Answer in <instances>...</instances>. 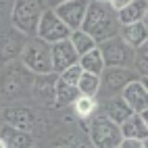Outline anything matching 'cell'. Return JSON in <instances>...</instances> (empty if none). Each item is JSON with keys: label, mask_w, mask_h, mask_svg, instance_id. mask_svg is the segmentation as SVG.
Here are the masks:
<instances>
[{"label": "cell", "mask_w": 148, "mask_h": 148, "mask_svg": "<svg viewBox=\"0 0 148 148\" xmlns=\"http://www.w3.org/2000/svg\"><path fill=\"white\" fill-rule=\"evenodd\" d=\"M82 29L94 38L96 44H100V42L108 40V38L119 36L121 25H119L117 13L106 2H94V0H90L86 17H84V23H82Z\"/></svg>", "instance_id": "1"}, {"label": "cell", "mask_w": 148, "mask_h": 148, "mask_svg": "<svg viewBox=\"0 0 148 148\" xmlns=\"http://www.w3.org/2000/svg\"><path fill=\"white\" fill-rule=\"evenodd\" d=\"M42 13L44 8L40 4V0H13L11 25L13 29L21 32L25 38H36Z\"/></svg>", "instance_id": "2"}, {"label": "cell", "mask_w": 148, "mask_h": 148, "mask_svg": "<svg viewBox=\"0 0 148 148\" xmlns=\"http://www.w3.org/2000/svg\"><path fill=\"white\" fill-rule=\"evenodd\" d=\"M123 140L119 125L113 123L104 113H96L88 121V142L92 148H119Z\"/></svg>", "instance_id": "3"}, {"label": "cell", "mask_w": 148, "mask_h": 148, "mask_svg": "<svg viewBox=\"0 0 148 148\" xmlns=\"http://www.w3.org/2000/svg\"><path fill=\"white\" fill-rule=\"evenodd\" d=\"M21 63L32 75H50L52 73V58H50V46L38 38H29L21 56Z\"/></svg>", "instance_id": "4"}, {"label": "cell", "mask_w": 148, "mask_h": 148, "mask_svg": "<svg viewBox=\"0 0 148 148\" xmlns=\"http://www.w3.org/2000/svg\"><path fill=\"white\" fill-rule=\"evenodd\" d=\"M34 77L27 69L19 63V65H11L4 69V73L0 75V92L6 98H21L32 90Z\"/></svg>", "instance_id": "5"}, {"label": "cell", "mask_w": 148, "mask_h": 148, "mask_svg": "<svg viewBox=\"0 0 148 148\" xmlns=\"http://www.w3.org/2000/svg\"><path fill=\"white\" fill-rule=\"evenodd\" d=\"M98 50H100V54H102L104 67H123V69H130L134 65L136 50L127 46L119 36L108 38V40L100 42V44H98Z\"/></svg>", "instance_id": "6"}, {"label": "cell", "mask_w": 148, "mask_h": 148, "mask_svg": "<svg viewBox=\"0 0 148 148\" xmlns=\"http://www.w3.org/2000/svg\"><path fill=\"white\" fill-rule=\"evenodd\" d=\"M69 36H71V29L58 19V15L52 8H44V13L40 17V23H38V34H36L38 40H42L48 46H52L56 42L69 40Z\"/></svg>", "instance_id": "7"}, {"label": "cell", "mask_w": 148, "mask_h": 148, "mask_svg": "<svg viewBox=\"0 0 148 148\" xmlns=\"http://www.w3.org/2000/svg\"><path fill=\"white\" fill-rule=\"evenodd\" d=\"M140 79L136 71L132 69H123V67H106L100 73V90H106L111 96H117L123 92V88L134 82Z\"/></svg>", "instance_id": "8"}, {"label": "cell", "mask_w": 148, "mask_h": 148, "mask_svg": "<svg viewBox=\"0 0 148 148\" xmlns=\"http://www.w3.org/2000/svg\"><path fill=\"white\" fill-rule=\"evenodd\" d=\"M88 4H90V0H67V2L54 6L52 11L58 15V19H61L71 32H75V29H82Z\"/></svg>", "instance_id": "9"}, {"label": "cell", "mask_w": 148, "mask_h": 148, "mask_svg": "<svg viewBox=\"0 0 148 148\" xmlns=\"http://www.w3.org/2000/svg\"><path fill=\"white\" fill-rule=\"evenodd\" d=\"M27 40L29 38H25L21 32H17L13 27L0 32V61H4V63L17 61V58L21 56Z\"/></svg>", "instance_id": "10"}, {"label": "cell", "mask_w": 148, "mask_h": 148, "mask_svg": "<svg viewBox=\"0 0 148 148\" xmlns=\"http://www.w3.org/2000/svg\"><path fill=\"white\" fill-rule=\"evenodd\" d=\"M50 58H52V73L61 75L65 69L77 65L79 54L75 52L73 44L69 40H63V42H56L50 46Z\"/></svg>", "instance_id": "11"}, {"label": "cell", "mask_w": 148, "mask_h": 148, "mask_svg": "<svg viewBox=\"0 0 148 148\" xmlns=\"http://www.w3.org/2000/svg\"><path fill=\"white\" fill-rule=\"evenodd\" d=\"M0 115H2V123L17 127V130H23V132H32V127L36 123V117L27 106H6L2 108Z\"/></svg>", "instance_id": "12"}, {"label": "cell", "mask_w": 148, "mask_h": 148, "mask_svg": "<svg viewBox=\"0 0 148 148\" xmlns=\"http://www.w3.org/2000/svg\"><path fill=\"white\" fill-rule=\"evenodd\" d=\"M121 98L127 102V106H130L134 113H138V115L148 108V92H146V88L142 86L140 79H134V82L127 84L123 88V92H121Z\"/></svg>", "instance_id": "13"}, {"label": "cell", "mask_w": 148, "mask_h": 148, "mask_svg": "<svg viewBox=\"0 0 148 148\" xmlns=\"http://www.w3.org/2000/svg\"><path fill=\"white\" fill-rule=\"evenodd\" d=\"M0 140L6 144V148H34L36 140L32 132H23L11 127L6 123H0Z\"/></svg>", "instance_id": "14"}, {"label": "cell", "mask_w": 148, "mask_h": 148, "mask_svg": "<svg viewBox=\"0 0 148 148\" xmlns=\"http://www.w3.org/2000/svg\"><path fill=\"white\" fill-rule=\"evenodd\" d=\"M102 113H104L113 123H117V125H121L125 119H130V117L134 115V111L127 106V102L121 98V94L106 98V102H104V106H102Z\"/></svg>", "instance_id": "15"}, {"label": "cell", "mask_w": 148, "mask_h": 148, "mask_svg": "<svg viewBox=\"0 0 148 148\" xmlns=\"http://www.w3.org/2000/svg\"><path fill=\"white\" fill-rule=\"evenodd\" d=\"M98 108H100L98 98H96V96H86V94H79V96L73 100V104H71L73 115H75L82 123H88V121H90L92 117L98 113Z\"/></svg>", "instance_id": "16"}, {"label": "cell", "mask_w": 148, "mask_h": 148, "mask_svg": "<svg viewBox=\"0 0 148 148\" xmlns=\"http://www.w3.org/2000/svg\"><path fill=\"white\" fill-rule=\"evenodd\" d=\"M119 38L134 50H138L146 40H148V29L146 25L140 21V23H130V25H121L119 29Z\"/></svg>", "instance_id": "17"}, {"label": "cell", "mask_w": 148, "mask_h": 148, "mask_svg": "<svg viewBox=\"0 0 148 148\" xmlns=\"http://www.w3.org/2000/svg\"><path fill=\"white\" fill-rule=\"evenodd\" d=\"M146 11H148V2H146V0H132L123 11L117 13V17H119V25H130V23L144 21Z\"/></svg>", "instance_id": "18"}, {"label": "cell", "mask_w": 148, "mask_h": 148, "mask_svg": "<svg viewBox=\"0 0 148 148\" xmlns=\"http://www.w3.org/2000/svg\"><path fill=\"white\" fill-rule=\"evenodd\" d=\"M119 130H121V136L123 138H132V140H146L148 138V127L146 123L142 121V117L134 113L130 119H125L121 125H119Z\"/></svg>", "instance_id": "19"}, {"label": "cell", "mask_w": 148, "mask_h": 148, "mask_svg": "<svg viewBox=\"0 0 148 148\" xmlns=\"http://www.w3.org/2000/svg\"><path fill=\"white\" fill-rule=\"evenodd\" d=\"M77 65L82 67L84 73H94V75H100L104 69H106L104 67V61H102V54H100V50H98V46L94 48V50L82 54L79 61H77Z\"/></svg>", "instance_id": "20"}, {"label": "cell", "mask_w": 148, "mask_h": 148, "mask_svg": "<svg viewBox=\"0 0 148 148\" xmlns=\"http://www.w3.org/2000/svg\"><path fill=\"white\" fill-rule=\"evenodd\" d=\"M69 42L73 44L75 52L79 54V56L86 54V52H90V50H94V48L98 46L96 40H94L90 34H86L84 29H75V32H71V36H69Z\"/></svg>", "instance_id": "21"}, {"label": "cell", "mask_w": 148, "mask_h": 148, "mask_svg": "<svg viewBox=\"0 0 148 148\" xmlns=\"http://www.w3.org/2000/svg\"><path fill=\"white\" fill-rule=\"evenodd\" d=\"M77 96H79V90H77L75 86H67L61 79H56V88H54V102H56V106H71Z\"/></svg>", "instance_id": "22"}, {"label": "cell", "mask_w": 148, "mask_h": 148, "mask_svg": "<svg viewBox=\"0 0 148 148\" xmlns=\"http://www.w3.org/2000/svg\"><path fill=\"white\" fill-rule=\"evenodd\" d=\"M77 90L79 94L86 96H96L100 94V75H94V73H82L79 82H77Z\"/></svg>", "instance_id": "23"}, {"label": "cell", "mask_w": 148, "mask_h": 148, "mask_svg": "<svg viewBox=\"0 0 148 148\" xmlns=\"http://www.w3.org/2000/svg\"><path fill=\"white\" fill-rule=\"evenodd\" d=\"M134 69L138 77H146L148 75V40L136 50V56H134Z\"/></svg>", "instance_id": "24"}, {"label": "cell", "mask_w": 148, "mask_h": 148, "mask_svg": "<svg viewBox=\"0 0 148 148\" xmlns=\"http://www.w3.org/2000/svg\"><path fill=\"white\" fill-rule=\"evenodd\" d=\"M82 73H84L82 67H79V65H73V67L65 69V71L58 75V79H61L63 84H67V86H75V88H77V82H79Z\"/></svg>", "instance_id": "25"}, {"label": "cell", "mask_w": 148, "mask_h": 148, "mask_svg": "<svg viewBox=\"0 0 148 148\" xmlns=\"http://www.w3.org/2000/svg\"><path fill=\"white\" fill-rule=\"evenodd\" d=\"M119 148H144V142L142 140H132V138H123Z\"/></svg>", "instance_id": "26"}, {"label": "cell", "mask_w": 148, "mask_h": 148, "mask_svg": "<svg viewBox=\"0 0 148 148\" xmlns=\"http://www.w3.org/2000/svg\"><path fill=\"white\" fill-rule=\"evenodd\" d=\"M130 2H132V0H106V4L111 6V8H113L115 13H119V11H123V8H125L127 4H130Z\"/></svg>", "instance_id": "27"}, {"label": "cell", "mask_w": 148, "mask_h": 148, "mask_svg": "<svg viewBox=\"0 0 148 148\" xmlns=\"http://www.w3.org/2000/svg\"><path fill=\"white\" fill-rule=\"evenodd\" d=\"M11 8H13V6H8V4H6V0H0V19L11 17Z\"/></svg>", "instance_id": "28"}, {"label": "cell", "mask_w": 148, "mask_h": 148, "mask_svg": "<svg viewBox=\"0 0 148 148\" xmlns=\"http://www.w3.org/2000/svg\"><path fill=\"white\" fill-rule=\"evenodd\" d=\"M46 2H48V8H54V6H58V4L67 2V0H46Z\"/></svg>", "instance_id": "29"}, {"label": "cell", "mask_w": 148, "mask_h": 148, "mask_svg": "<svg viewBox=\"0 0 148 148\" xmlns=\"http://www.w3.org/2000/svg\"><path fill=\"white\" fill-rule=\"evenodd\" d=\"M52 148H75V144H69V142H58V144H54Z\"/></svg>", "instance_id": "30"}, {"label": "cell", "mask_w": 148, "mask_h": 148, "mask_svg": "<svg viewBox=\"0 0 148 148\" xmlns=\"http://www.w3.org/2000/svg\"><path fill=\"white\" fill-rule=\"evenodd\" d=\"M75 148H92V144L86 140V142H79V144H75Z\"/></svg>", "instance_id": "31"}, {"label": "cell", "mask_w": 148, "mask_h": 148, "mask_svg": "<svg viewBox=\"0 0 148 148\" xmlns=\"http://www.w3.org/2000/svg\"><path fill=\"white\" fill-rule=\"evenodd\" d=\"M140 117H142V121H144V123H146V127H148V108L140 113Z\"/></svg>", "instance_id": "32"}, {"label": "cell", "mask_w": 148, "mask_h": 148, "mask_svg": "<svg viewBox=\"0 0 148 148\" xmlns=\"http://www.w3.org/2000/svg\"><path fill=\"white\" fill-rule=\"evenodd\" d=\"M140 82H142V86L146 88V92H148V75L146 77H140Z\"/></svg>", "instance_id": "33"}, {"label": "cell", "mask_w": 148, "mask_h": 148, "mask_svg": "<svg viewBox=\"0 0 148 148\" xmlns=\"http://www.w3.org/2000/svg\"><path fill=\"white\" fill-rule=\"evenodd\" d=\"M144 25H146V29H148V11H146V15H144V21H142Z\"/></svg>", "instance_id": "34"}, {"label": "cell", "mask_w": 148, "mask_h": 148, "mask_svg": "<svg viewBox=\"0 0 148 148\" xmlns=\"http://www.w3.org/2000/svg\"><path fill=\"white\" fill-rule=\"evenodd\" d=\"M0 148H6V144H4L2 140H0Z\"/></svg>", "instance_id": "35"}, {"label": "cell", "mask_w": 148, "mask_h": 148, "mask_svg": "<svg viewBox=\"0 0 148 148\" xmlns=\"http://www.w3.org/2000/svg\"><path fill=\"white\" fill-rule=\"evenodd\" d=\"M144 148H148V138H146V140H144Z\"/></svg>", "instance_id": "36"}, {"label": "cell", "mask_w": 148, "mask_h": 148, "mask_svg": "<svg viewBox=\"0 0 148 148\" xmlns=\"http://www.w3.org/2000/svg\"><path fill=\"white\" fill-rule=\"evenodd\" d=\"M94 2H106V0H94Z\"/></svg>", "instance_id": "37"}, {"label": "cell", "mask_w": 148, "mask_h": 148, "mask_svg": "<svg viewBox=\"0 0 148 148\" xmlns=\"http://www.w3.org/2000/svg\"><path fill=\"white\" fill-rule=\"evenodd\" d=\"M0 113H2V106H0Z\"/></svg>", "instance_id": "38"}, {"label": "cell", "mask_w": 148, "mask_h": 148, "mask_svg": "<svg viewBox=\"0 0 148 148\" xmlns=\"http://www.w3.org/2000/svg\"><path fill=\"white\" fill-rule=\"evenodd\" d=\"M146 2H148V0H146Z\"/></svg>", "instance_id": "39"}, {"label": "cell", "mask_w": 148, "mask_h": 148, "mask_svg": "<svg viewBox=\"0 0 148 148\" xmlns=\"http://www.w3.org/2000/svg\"><path fill=\"white\" fill-rule=\"evenodd\" d=\"M34 148H36V146H34Z\"/></svg>", "instance_id": "40"}]
</instances>
